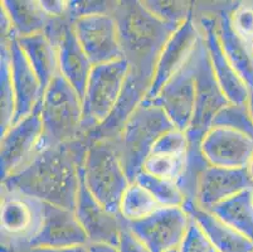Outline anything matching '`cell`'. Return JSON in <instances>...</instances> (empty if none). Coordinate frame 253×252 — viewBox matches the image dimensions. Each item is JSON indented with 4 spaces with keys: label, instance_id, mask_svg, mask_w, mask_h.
<instances>
[{
    "label": "cell",
    "instance_id": "cell-1",
    "mask_svg": "<svg viewBox=\"0 0 253 252\" xmlns=\"http://www.w3.org/2000/svg\"><path fill=\"white\" fill-rule=\"evenodd\" d=\"M87 136L42 150L22 170L1 182L9 189L75 212L80 172L89 147Z\"/></svg>",
    "mask_w": 253,
    "mask_h": 252
},
{
    "label": "cell",
    "instance_id": "cell-2",
    "mask_svg": "<svg viewBox=\"0 0 253 252\" xmlns=\"http://www.w3.org/2000/svg\"><path fill=\"white\" fill-rule=\"evenodd\" d=\"M112 15L128 68L154 78L159 55L180 25L163 22L145 8L142 1L136 0L116 1Z\"/></svg>",
    "mask_w": 253,
    "mask_h": 252
},
{
    "label": "cell",
    "instance_id": "cell-3",
    "mask_svg": "<svg viewBox=\"0 0 253 252\" xmlns=\"http://www.w3.org/2000/svg\"><path fill=\"white\" fill-rule=\"evenodd\" d=\"M174 128L175 126L162 108L144 101L121 131L110 140L130 183H134L142 172L156 140Z\"/></svg>",
    "mask_w": 253,
    "mask_h": 252
},
{
    "label": "cell",
    "instance_id": "cell-4",
    "mask_svg": "<svg viewBox=\"0 0 253 252\" xmlns=\"http://www.w3.org/2000/svg\"><path fill=\"white\" fill-rule=\"evenodd\" d=\"M43 134L38 152L82 138V99L61 75L53 78L42 99Z\"/></svg>",
    "mask_w": 253,
    "mask_h": 252
},
{
    "label": "cell",
    "instance_id": "cell-5",
    "mask_svg": "<svg viewBox=\"0 0 253 252\" xmlns=\"http://www.w3.org/2000/svg\"><path fill=\"white\" fill-rule=\"evenodd\" d=\"M81 173L92 196L107 211L120 214V203L131 183L110 140L89 143Z\"/></svg>",
    "mask_w": 253,
    "mask_h": 252
},
{
    "label": "cell",
    "instance_id": "cell-6",
    "mask_svg": "<svg viewBox=\"0 0 253 252\" xmlns=\"http://www.w3.org/2000/svg\"><path fill=\"white\" fill-rule=\"evenodd\" d=\"M45 203L27 193L1 186V247L4 252L24 251L44 221Z\"/></svg>",
    "mask_w": 253,
    "mask_h": 252
},
{
    "label": "cell",
    "instance_id": "cell-7",
    "mask_svg": "<svg viewBox=\"0 0 253 252\" xmlns=\"http://www.w3.org/2000/svg\"><path fill=\"white\" fill-rule=\"evenodd\" d=\"M127 73L128 63L124 58L93 66L82 99L84 136L110 116L123 91Z\"/></svg>",
    "mask_w": 253,
    "mask_h": 252
},
{
    "label": "cell",
    "instance_id": "cell-8",
    "mask_svg": "<svg viewBox=\"0 0 253 252\" xmlns=\"http://www.w3.org/2000/svg\"><path fill=\"white\" fill-rule=\"evenodd\" d=\"M229 103L231 102L223 92L213 72L201 33V39L198 42L194 115L192 124L186 131L189 148H201L202 140L211 129L214 117L223 107Z\"/></svg>",
    "mask_w": 253,
    "mask_h": 252
},
{
    "label": "cell",
    "instance_id": "cell-9",
    "mask_svg": "<svg viewBox=\"0 0 253 252\" xmlns=\"http://www.w3.org/2000/svg\"><path fill=\"white\" fill-rule=\"evenodd\" d=\"M42 101L32 114L11 125L1 136L0 149V175L1 182L28 165L38 154V145L43 134Z\"/></svg>",
    "mask_w": 253,
    "mask_h": 252
},
{
    "label": "cell",
    "instance_id": "cell-10",
    "mask_svg": "<svg viewBox=\"0 0 253 252\" xmlns=\"http://www.w3.org/2000/svg\"><path fill=\"white\" fill-rule=\"evenodd\" d=\"M198 43L188 62L165 83L155 99L145 101L162 108L172 125L185 133L189 129L194 115Z\"/></svg>",
    "mask_w": 253,
    "mask_h": 252
},
{
    "label": "cell",
    "instance_id": "cell-11",
    "mask_svg": "<svg viewBox=\"0 0 253 252\" xmlns=\"http://www.w3.org/2000/svg\"><path fill=\"white\" fill-rule=\"evenodd\" d=\"M195 20L206 45L209 62L219 86L231 103L245 105L248 102L251 90L227 58L217 29V17L211 10H199L195 6Z\"/></svg>",
    "mask_w": 253,
    "mask_h": 252
},
{
    "label": "cell",
    "instance_id": "cell-12",
    "mask_svg": "<svg viewBox=\"0 0 253 252\" xmlns=\"http://www.w3.org/2000/svg\"><path fill=\"white\" fill-rule=\"evenodd\" d=\"M126 222V221H125ZM190 216L184 208H162L136 222H126L130 231L151 252L179 249L189 227Z\"/></svg>",
    "mask_w": 253,
    "mask_h": 252
},
{
    "label": "cell",
    "instance_id": "cell-13",
    "mask_svg": "<svg viewBox=\"0 0 253 252\" xmlns=\"http://www.w3.org/2000/svg\"><path fill=\"white\" fill-rule=\"evenodd\" d=\"M47 33L56 43L59 75L84 99L93 64L80 45L72 22L67 18L54 19L47 29Z\"/></svg>",
    "mask_w": 253,
    "mask_h": 252
},
{
    "label": "cell",
    "instance_id": "cell-14",
    "mask_svg": "<svg viewBox=\"0 0 253 252\" xmlns=\"http://www.w3.org/2000/svg\"><path fill=\"white\" fill-rule=\"evenodd\" d=\"M80 45L93 66L123 59L117 23L112 14L84 17L72 22Z\"/></svg>",
    "mask_w": 253,
    "mask_h": 252
},
{
    "label": "cell",
    "instance_id": "cell-15",
    "mask_svg": "<svg viewBox=\"0 0 253 252\" xmlns=\"http://www.w3.org/2000/svg\"><path fill=\"white\" fill-rule=\"evenodd\" d=\"M199 38H201V31L194 14V17L183 23L165 43L156 62L150 90L144 101L155 99L165 83L188 62L190 55L194 52Z\"/></svg>",
    "mask_w": 253,
    "mask_h": 252
},
{
    "label": "cell",
    "instance_id": "cell-16",
    "mask_svg": "<svg viewBox=\"0 0 253 252\" xmlns=\"http://www.w3.org/2000/svg\"><path fill=\"white\" fill-rule=\"evenodd\" d=\"M75 213L88 237L89 244H109L117 247L120 235L125 226V219L120 214L107 211L92 196L81 172Z\"/></svg>",
    "mask_w": 253,
    "mask_h": 252
},
{
    "label": "cell",
    "instance_id": "cell-17",
    "mask_svg": "<svg viewBox=\"0 0 253 252\" xmlns=\"http://www.w3.org/2000/svg\"><path fill=\"white\" fill-rule=\"evenodd\" d=\"M251 188H253V182L248 168L207 165L198 179L195 205L209 211L214 205Z\"/></svg>",
    "mask_w": 253,
    "mask_h": 252
},
{
    "label": "cell",
    "instance_id": "cell-18",
    "mask_svg": "<svg viewBox=\"0 0 253 252\" xmlns=\"http://www.w3.org/2000/svg\"><path fill=\"white\" fill-rule=\"evenodd\" d=\"M201 151L209 165L248 168L253 158V140L231 129L211 128L202 140Z\"/></svg>",
    "mask_w": 253,
    "mask_h": 252
},
{
    "label": "cell",
    "instance_id": "cell-19",
    "mask_svg": "<svg viewBox=\"0 0 253 252\" xmlns=\"http://www.w3.org/2000/svg\"><path fill=\"white\" fill-rule=\"evenodd\" d=\"M8 47L15 95V112L11 124L14 125L33 112L36 106L42 101L44 91L15 37L9 39Z\"/></svg>",
    "mask_w": 253,
    "mask_h": 252
},
{
    "label": "cell",
    "instance_id": "cell-20",
    "mask_svg": "<svg viewBox=\"0 0 253 252\" xmlns=\"http://www.w3.org/2000/svg\"><path fill=\"white\" fill-rule=\"evenodd\" d=\"M80 245H89V240L75 212L45 203L42 227L27 249L70 247Z\"/></svg>",
    "mask_w": 253,
    "mask_h": 252
},
{
    "label": "cell",
    "instance_id": "cell-21",
    "mask_svg": "<svg viewBox=\"0 0 253 252\" xmlns=\"http://www.w3.org/2000/svg\"><path fill=\"white\" fill-rule=\"evenodd\" d=\"M232 5L215 6V9L213 8L211 10L217 17L218 36L227 58L245 81L248 89L253 91V50L252 47L247 45L232 27L229 19Z\"/></svg>",
    "mask_w": 253,
    "mask_h": 252
},
{
    "label": "cell",
    "instance_id": "cell-22",
    "mask_svg": "<svg viewBox=\"0 0 253 252\" xmlns=\"http://www.w3.org/2000/svg\"><path fill=\"white\" fill-rule=\"evenodd\" d=\"M183 208L219 252H253V241L224 223L211 212L202 209L193 202H185Z\"/></svg>",
    "mask_w": 253,
    "mask_h": 252
},
{
    "label": "cell",
    "instance_id": "cell-23",
    "mask_svg": "<svg viewBox=\"0 0 253 252\" xmlns=\"http://www.w3.org/2000/svg\"><path fill=\"white\" fill-rule=\"evenodd\" d=\"M17 39L45 92L53 78L59 73L56 43L47 32Z\"/></svg>",
    "mask_w": 253,
    "mask_h": 252
},
{
    "label": "cell",
    "instance_id": "cell-24",
    "mask_svg": "<svg viewBox=\"0 0 253 252\" xmlns=\"http://www.w3.org/2000/svg\"><path fill=\"white\" fill-rule=\"evenodd\" d=\"M1 8L10 18L17 38L47 32L54 20L36 0H4Z\"/></svg>",
    "mask_w": 253,
    "mask_h": 252
},
{
    "label": "cell",
    "instance_id": "cell-25",
    "mask_svg": "<svg viewBox=\"0 0 253 252\" xmlns=\"http://www.w3.org/2000/svg\"><path fill=\"white\" fill-rule=\"evenodd\" d=\"M209 212L253 241V188L225 200Z\"/></svg>",
    "mask_w": 253,
    "mask_h": 252
},
{
    "label": "cell",
    "instance_id": "cell-26",
    "mask_svg": "<svg viewBox=\"0 0 253 252\" xmlns=\"http://www.w3.org/2000/svg\"><path fill=\"white\" fill-rule=\"evenodd\" d=\"M162 205L144 187L134 182L128 186L120 203V216L126 222H136L162 209Z\"/></svg>",
    "mask_w": 253,
    "mask_h": 252
},
{
    "label": "cell",
    "instance_id": "cell-27",
    "mask_svg": "<svg viewBox=\"0 0 253 252\" xmlns=\"http://www.w3.org/2000/svg\"><path fill=\"white\" fill-rule=\"evenodd\" d=\"M0 96H1V119H0V135L3 136L13 124L15 112V95L10 71V55L8 41H1L0 48Z\"/></svg>",
    "mask_w": 253,
    "mask_h": 252
},
{
    "label": "cell",
    "instance_id": "cell-28",
    "mask_svg": "<svg viewBox=\"0 0 253 252\" xmlns=\"http://www.w3.org/2000/svg\"><path fill=\"white\" fill-rule=\"evenodd\" d=\"M135 182L144 187L162 207L183 208L185 204V194L176 182L154 177L145 172L140 173Z\"/></svg>",
    "mask_w": 253,
    "mask_h": 252
},
{
    "label": "cell",
    "instance_id": "cell-29",
    "mask_svg": "<svg viewBox=\"0 0 253 252\" xmlns=\"http://www.w3.org/2000/svg\"><path fill=\"white\" fill-rule=\"evenodd\" d=\"M144 6L156 18L169 24L181 25L194 17L195 5L192 1L180 0H145Z\"/></svg>",
    "mask_w": 253,
    "mask_h": 252
},
{
    "label": "cell",
    "instance_id": "cell-30",
    "mask_svg": "<svg viewBox=\"0 0 253 252\" xmlns=\"http://www.w3.org/2000/svg\"><path fill=\"white\" fill-rule=\"evenodd\" d=\"M211 128L231 129L237 133L245 134L253 140V120L247 103H229L223 107L214 117Z\"/></svg>",
    "mask_w": 253,
    "mask_h": 252
},
{
    "label": "cell",
    "instance_id": "cell-31",
    "mask_svg": "<svg viewBox=\"0 0 253 252\" xmlns=\"http://www.w3.org/2000/svg\"><path fill=\"white\" fill-rule=\"evenodd\" d=\"M186 156L153 155L151 154L145 161L142 172L179 183L185 172Z\"/></svg>",
    "mask_w": 253,
    "mask_h": 252
},
{
    "label": "cell",
    "instance_id": "cell-32",
    "mask_svg": "<svg viewBox=\"0 0 253 252\" xmlns=\"http://www.w3.org/2000/svg\"><path fill=\"white\" fill-rule=\"evenodd\" d=\"M188 151H189V140H188L186 133L174 128L163 134L156 140L151 154L153 155L186 156Z\"/></svg>",
    "mask_w": 253,
    "mask_h": 252
},
{
    "label": "cell",
    "instance_id": "cell-33",
    "mask_svg": "<svg viewBox=\"0 0 253 252\" xmlns=\"http://www.w3.org/2000/svg\"><path fill=\"white\" fill-rule=\"evenodd\" d=\"M229 19L234 32L238 34L247 45H253V1L233 3Z\"/></svg>",
    "mask_w": 253,
    "mask_h": 252
},
{
    "label": "cell",
    "instance_id": "cell-34",
    "mask_svg": "<svg viewBox=\"0 0 253 252\" xmlns=\"http://www.w3.org/2000/svg\"><path fill=\"white\" fill-rule=\"evenodd\" d=\"M116 1H92V0H71L68 1L67 19L71 22L84 17L112 14Z\"/></svg>",
    "mask_w": 253,
    "mask_h": 252
},
{
    "label": "cell",
    "instance_id": "cell-35",
    "mask_svg": "<svg viewBox=\"0 0 253 252\" xmlns=\"http://www.w3.org/2000/svg\"><path fill=\"white\" fill-rule=\"evenodd\" d=\"M179 252H219V250L211 244L203 230L190 217L189 227L179 247Z\"/></svg>",
    "mask_w": 253,
    "mask_h": 252
},
{
    "label": "cell",
    "instance_id": "cell-36",
    "mask_svg": "<svg viewBox=\"0 0 253 252\" xmlns=\"http://www.w3.org/2000/svg\"><path fill=\"white\" fill-rule=\"evenodd\" d=\"M117 249L120 252H151L148 247L145 246L144 242L137 239L134 233L131 232L125 222L121 235H120V241L117 245Z\"/></svg>",
    "mask_w": 253,
    "mask_h": 252
},
{
    "label": "cell",
    "instance_id": "cell-37",
    "mask_svg": "<svg viewBox=\"0 0 253 252\" xmlns=\"http://www.w3.org/2000/svg\"><path fill=\"white\" fill-rule=\"evenodd\" d=\"M39 4L48 17L52 19L67 18L68 1L66 0H39Z\"/></svg>",
    "mask_w": 253,
    "mask_h": 252
},
{
    "label": "cell",
    "instance_id": "cell-38",
    "mask_svg": "<svg viewBox=\"0 0 253 252\" xmlns=\"http://www.w3.org/2000/svg\"><path fill=\"white\" fill-rule=\"evenodd\" d=\"M23 252H88V245L70 247H33L24 250Z\"/></svg>",
    "mask_w": 253,
    "mask_h": 252
},
{
    "label": "cell",
    "instance_id": "cell-39",
    "mask_svg": "<svg viewBox=\"0 0 253 252\" xmlns=\"http://www.w3.org/2000/svg\"><path fill=\"white\" fill-rule=\"evenodd\" d=\"M88 252H120L114 245L109 244H89Z\"/></svg>",
    "mask_w": 253,
    "mask_h": 252
},
{
    "label": "cell",
    "instance_id": "cell-40",
    "mask_svg": "<svg viewBox=\"0 0 253 252\" xmlns=\"http://www.w3.org/2000/svg\"><path fill=\"white\" fill-rule=\"evenodd\" d=\"M248 108H250V112H251V116H252V120H253V91H251L250 94V97H248Z\"/></svg>",
    "mask_w": 253,
    "mask_h": 252
},
{
    "label": "cell",
    "instance_id": "cell-41",
    "mask_svg": "<svg viewBox=\"0 0 253 252\" xmlns=\"http://www.w3.org/2000/svg\"><path fill=\"white\" fill-rule=\"evenodd\" d=\"M248 172H250L251 179H252V182H253V158H252V160H251L250 165H248Z\"/></svg>",
    "mask_w": 253,
    "mask_h": 252
},
{
    "label": "cell",
    "instance_id": "cell-42",
    "mask_svg": "<svg viewBox=\"0 0 253 252\" xmlns=\"http://www.w3.org/2000/svg\"><path fill=\"white\" fill-rule=\"evenodd\" d=\"M168 252H179V249H175V250H171V251H168Z\"/></svg>",
    "mask_w": 253,
    "mask_h": 252
},
{
    "label": "cell",
    "instance_id": "cell-43",
    "mask_svg": "<svg viewBox=\"0 0 253 252\" xmlns=\"http://www.w3.org/2000/svg\"><path fill=\"white\" fill-rule=\"evenodd\" d=\"M251 47H252V50H253V45H252V46H251Z\"/></svg>",
    "mask_w": 253,
    "mask_h": 252
}]
</instances>
